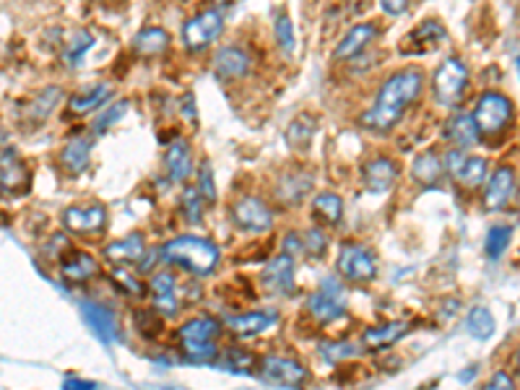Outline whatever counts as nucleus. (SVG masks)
<instances>
[{"label":"nucleus","instance_id":"15","mask_svg":"<svg viewBox=\"0 0 520 390\" xmlns=\"http://www.w3.org/2000/svg\"><path fill=\"white\" fill-rule=\"evenodd\" d=\"M396 180H398V167L385 157L367 162L362 169V185L370 193H388L396 185Z\"/></svg>","mask_w":520,"mask_h":390},{"label":"nucleus","instance_id":"14","mask_svg":"<svg viewBox=\"0 0 520 390\" xmlns=\"http://www.w3.org/2000/svg\"><path fill=\"white\" fill-rule=\"evenodd\" d=\"M81 315L83 320L89 323V328L94 331V335H97L102 343H115V341L120 338L117 318H115L112 309L97 305V302H81Z\"/></svg>","mask_w":520,"mask_h":390},{"label":"nucleus","instance_id":"51","mask_svg":"<svg viewBox=\"0 0 520 390\" xmlns=\"http://www.w3.org/2000/svg\"><path fill=\"white\" fill-rule=\"evenodd\" d=\"M518 71H520V57H518Z\"/></svg>","mask_w":520,"mask_h":390},{"label":"nucleus","instance_id":"48","mask_svg":"<svg viewBox=\"0 0 520 390\" xmlns=\"http://www.w3.org/2000/svg\"><path fill=\"white\" fill-rule=\"evenodd\" d=\"M63 388L89 390V388H97V383H89V380H79V377H65V380H63Z\"/></svg>","mask_w":520,"mask_h":390},{"label":"nucleus","instance_id":"50","mask_svg":"<svg viewBox=\"0 0 520 390\" xmlns=\"http://www.w3.org/2000/svg\"><path fill=\"white\" fill-rule=\"evenodd\" d=\"M516 367H518V372H520V352H518V357H516Z\"/></svg>","mask_w":520,"mask_h":390},{"label":"nucleus","instance_id":"8","mask_svg":"<svg viewBox=\"0 0 520 390\" xmlns=\"http://www.w3.org/2000/svg\"><path fill=\"white\" fill-rule=\"evenodd\" d=\"M338 274H341L344 279L356 281V284L372 281L378 276L375 255L367 250L364 245H359V242H346V245H341V252H338Z\"/></svg>","mask_w":520,"mask_h":390},{"label":"nucleus","instance_id":"28","mask_svg":"<svg viewBox=\"0 0 520 390\" xmlns=\"http://www.w3.org/2000/svg\"><path fill=\"white\" fill-rule=\"evenodd\" d=\"M29 185V172L13 151H3V193H19Z\"/></svg>","mask_w":520,"mask_h":390},{"label":"nucleus","instance_id":"29","mask_svg":"<svg viewBox=\"0 0 520 390\" xmlns=\"http://www.w3.org/2000/svg\"><path fill=\"white\" fill-rule=\"evenodd\" d=\"M166 47H169V34L159 27L141 29L133 39V50L143 57L162 55V53H166Z\"/></svg>","mask_w":520,"mask_h":390},{"label":"nucleus","instance_id":"6","mask_svg":"<svg viewBox=\"0 0 520 390\" xmlns=\"http://www.w3.org/2000/svg\"><path fill=\"white\" fill-rule=\"evenodd\" d=\"M307 312L318 323H333L346 312V292L336 279L320 281L318 292L307 297Z\"/></svg>","mask_w":520,"mask_h":390},{"label":"nucleus","instance_id":"43","mask_svg":"<svg viewBox=\"0 0 520 390\" xmlns=\"http://www.w3.org/2000/svg\"><path fill=\"white\" fill-rule=\"evenodd\" d=\"M356 354V346L354 343H323L320 346V357H326L330 364L336 362H344V360H349V357H354Z\"/></svg>","mask_w":520,"mask_h":390},{"label":"nucleus","instance_id":"34","mask_svg":"<svg viewBox=\"0 0 520 390\" xmlns=\"http://www.w3.org/2000/svg\"><path fill=\"white\" fill-rule=\"evenodd\" d=\"M310 185H312V180H310V174H284L281 180H278V185H276V195L284 200V203H300L302 195L310 191Z\"/></svg>","mask_w":520,"mask_h":390},{"label":"nucleus","instance_id":"9","mask_svg":"<svg viewBox=\"0 0 520 390\" xmlns=\"http://www.w3.org/2000/svg\"><path fill=\"white\" fill-rule=\"evenodd\" d=\"M260 380L274 388H300L310 380V372L294 360L286 357H266L260 364Z\"/></svg>","mask_w":520,"mask_h":390},{"label":"nucleus","instance_id":"37","mask_svg":"<svg viewBox=\"0 0 520 390\" xmlns=\"http://www.w3.org/2000/svg\"><path fill=\"white\" fill-rule=\"evenodd\" d=\"M180 208H183V216L188 219V224H198L203 216V193L198 185H191L183 191L180 198Z\"/></svg>","mask_w":520,"mask_h":390},{"label":"nucleus","instance_id":"19","mask_svg":"<svg viewBox=\"0 0 520 390\" xmlns=\"http://www.w3.org/2000/svg\"><path fill=\"white\" fill-rule=\"evenodd\" d=\"M479 125H476V120H473V114H453L450 120H448V125H445V140H450L456 148H471V146H476L479 143Z\"/></svg>","mask_w":520,"mask_h":390},{"label":"nucleus","instance_id":"17","mask_svg":"<svg viewBox=\"0 0 520 390\" xmlns=\"http://www.w3.org/2000/svg\"><path fill=\"white\" fill-rule=\"evenodd\" d=\"M375 37H378V27L375 24H356V27H352L344 34V39L333 50V57L336 60H352L359 53H364L375 42Z\"/></svg>","mask_w":520,"mask_h":390},{"label":"nucleus","instance_id":"31","mask_svg":"<svg viewBox=\"0 0 520 390\" xmlns=\"http://www.w3.org/2000/svg\"><path fill=\"white\" fill-rule=\"evenodd\" d=\"M409 331V323H385V326H375L370 331L362 334V343L367 349H385L390 343H396L401 335Z\"/></svg>","mask_w":520,"mask_h":390},{"label":"nucleus","instance_id":"16","mask_svg":"<svg viewBox=\"0 0 520 390\" xmlns=\"http://www.w3.org/2000/svg\"><path fill=\"white\" fill-rule=\"evenodd\" d=\"M513 195H516V172L510 167L494 169L490 185H487V193H484V208L499 211L510 203Z\"/></svg>","mask_w":520,"mask_h":390},{"label":"nucleus","instance_id":"39","mask_svg":"<svg viewBox=\"0 0 520 390\" xmlns=\"http://www.w3.org/2000/svg\"><path fill=\"white\" fill-rule=\"evenodd\" d=\"M510 240H513V229L510 226H492L490 234H487V255L497 260L502 252L507 250Z\"/></svg>","mask_w":520,"mask_h":390},{"label":"nucleus","instance_id":"18","mask_svg":"<svg viewBox=\"0 0 520 390\" xmlns=\"http://www.w3.org/2000/svg\"><path fill=\"white\" fill-rule=\"evenodd\" d=\"M165 169H166V180H169V182H183V180L191 174L192 157H191V146H188V140L175 139L169 146H166Z\"/></svg>","mask_w":520,"mask_h":390},{"label":"nucleus","instance_id":"10","mask_svg":"<svg viewBox=\"0 0 520 390\" xmlns=\"http://www.w3.org/2000/svg\"><path fill=\"white\" fill-rule=\"evenodd\" d=\"M442 165H445V172L464 188H479L487 177V162L482 157H468L464 154V148L448 151Z\"/></svg>","mask_w":520,"mask_h":390},{"label":"nucleus","instance_id":"41","mask_svg":"<svg viewBox=\"0 0 520 390\" xmlns=\"http://www.w3.org/2000/svg\"><path fill=\"white\" fill-rule=\"evenodd\" d=\"M94 47V37L91 34H86V31H76L73 37H71V42H68V50H65V60L68 63H79L83 57L86 50H91Z\"/></svg>","mask_w":520,"mask_h":390},{"label":"nucleus","instance_id":"24","mask_svg":"<svg viewBox=\"0 0 520 390\" xmlns=\"http://www.w3.org/2000/svg\"><path fill=\"white\" fill-rule=\"evenodd\" d=\"M60 274H63V281H68V284H83V281L94 279L99 274V266L89 252H73L63 263Z\"/></svg>","mask_w":520,"mask_h":390},{"label":"nucleus","instance_id":"44","mask_svg":"<svg viewBox=\"0 0 520 390\" xmlns=\"http://www.w3.org/2000/svg\"><path fill=\"white\" fill-rule=\"evenodd\" d=\"M252 364V357L240 349H229L224 357V367H232V372H247V367Z\"/></svg>","mask_w":520,"mask_h":390},{"label":"nucleus","instance_id":"36","mask_svg":"<svg viewBox=\"0 0 520 390\" xmlns=\"http://www.w3.org/2000/svg\"><path fill=\"white\" fill-rule=\"evenodd\" d=\"M465 328H468V334L473 335V338H479V341H484V338H490L494 334V318L492 312L487 309V307H473L471 312H468V320H465Z\"/></svg>","mask_w":520,"mask_h":390},{"label":"nucleus","instance_id":"13","mask_svg":"<svg viewBox=\"0 0 520 390\" xmlns=\"http://www.w3.org/2000/svg\"><path fill=\"white\" fill-rule=\"evenodd\" d=\"M260 281L269 292L281 294V297H289L294 294V263H292V255L284 252V255H276L266 263Z\"/></svg>","mask_w":520,"mask_h":390},{"label":"nucleus","instance_id":"27","mask_svg":"<svg viewBox=\"0 0 520 390\" xmlns=\"http://www.w3.org/2000/svg\"><path fill=\"white\" fill-rule=\"evenodd\" d=\"M442 174H445V165H442V159H438V154H435V151H424V154H419V157L413 159L411 177H413L419 185L435 188Z\"/></svg>","mask_w":520,"mask_h":390},{"label":"nucleus","instance_id":"25","mask_svg":"<svg viewBox=\"0 0 520 390\" xmlns=\"http://www.w3.org/2000/svg\"><path fill=\"white\" fill-rule=\"evenodd\" d=\"M276 323V312H250V315H234L226 318V326L234 335H255L269 331Z\"/></svg>","mask_w":520,"mask_h":390},{"label":"nucleus","instance_id":"3","mask_svg":"<svg viewBox=\"0 0 520 390\" xmlns=\"http://www.w3.org/2000/svg\"><path fill=\"white\" fill-rule=\"evenodd\" d=\"M221 326L217 318L211 315H198L188 320L185 326H180L177 338H180V349L185 354L188 362H211L217 360L219 349H217V335H219Z\"/></svg>","mask_w":520,"mask_h":390},{"label":"nucleus","instance_id":"30","mask_svg":"<svg viewBox=\"0 0 520 390\" xmlns=\"http://www.w3.org/2000/svg\"><path fill=\"white\" fill-rule=\"evenodd\" d=\"M445 29L438 21H427L419 29H413L409 37V42H404V50H411V53H424V50H432L435 45L445 42Z\"/></svg>","mask_w":520,"mask_h":390},{"label":"nucleus","instance_id":"42","mask_svg":"<svg viewBox=\"0 0 520 390\" xmlns=\"http://www.w3.org/2000/svg\"><path fill=\"white\" fill-rule=\"evenodd\" d=\"M128 110H131V105H128L125 99H123V102H117V105H112L110 110H105L99 117H94V131H97V133L107 131L110 125L120 123V117H123Z\"/></svg>","mask_w":520,"mask_h":390},{"label":"nucleus","instance_id":"47","mask_svg":"<svg viewBox=\"0 0 520 390\" xmlns=\"http://www.w3.org/2000/svg\"><path fill=\"white\" fill-rule=\"evenodd\" d=\"M487 388H494V390L513 388V377H510V375H505V372H497L492 380L487 383Z\"/></svg>","mask_w":520,"mask_h":390},{"label":"nucleus","instance_id":"38","mask_svg":"<svg viewBox=\"0 0 520 390\" xmlns=\"http://www.w3.org/2000/svg\"><path fill=\"white\" fill-rule=\"evenodd\" d=\"M274 31H276V42H278L281 53H284V55H292V53H294V47H297V37H294L292 19H289L286 13H278V16H276Z\"/></svg>","mask_w":520,"mask_h":390},{"label":"nucleus","instance_id":"21","mask_svg":"<svg viewBox=\"0 0 520 390\" xmlns=\"http://www.w3.org/2000/svg\"><path fill=\"white\" fill-rule=\"evenodd\" d=\"M151 294H154V305L157 309L166 315V318H172V315H177V309H180V300H177V281L175 276L169 274V271H162V274H157L154 279H151Z\"/></svg>","mask_w":520,"mask_h":390},{"label":"nucleus","instance_id":"12","mask_svg":"<svg viewBox=\"0 0 520 390\" xmlns=\"http://www.w3.org/2000/svg\"><path fill=\"white\" fill-rule=\"evenodd\" d=\"M63 226L73 234H99L107 226V208L102 203L71 206L63 211Z\"/></svg>","mask_w":520,"mask_h":390},{"label":"nucleus","instance_id":"23","mask_svg":"<svg viewBox=\"0 0 520 390\" xmlns=\"http://www.w3.org/2000/svg\"><path fill=\"white\" fill-rule=\"evenodd\" d=\"M89 159H91V140L83 136L71 139L60 151V165L68 174H81L89 167Z\"/></svg>","mask_w":520,"mask_h":390},{"label":"nucleus","instance_id":"1","mask_svg":"<svg viewBox=\"0 0 520 390\" xmlns=\"http://www.w3.org/2000/svg\"><path fill=\"white\" fill-rule=\"evenodd\" d=\"M419 91H422V73L419 71L409 68V71L393 73L380 86L372 110L362 114V125L370 128V131H378V133L396 128L401 123V114L416 102Z\"/></svg>","mask_w":520,"mask_h":390},{"label":"nucleus","instance_id":"46","mask_svg":"<svg viewBox=\"0 0 520 390\" xmlns=\"http://www.w3.org/2000/svg\"><path fill=\"white\" fill-rule=\"evenodd\" d=\"M380 5H383L385 13H390V16H401V13H406L409 0H380Z\"/></svg>","mask_w":520,"mask_h":390},{"label":"nucleus","instance_id":"4","mask_svg":"<svg viewBox=\"0 0 520 390\" xmlns=\"http://www.w3.org/2000/svg\"><path fill=\"white\" fill-rule=\"evenodd\" d=\"M465 81H468V71L458 57H448L439 63L432 79V94L442 107H456L464 97Z\"/></svg>","mask_w":520,"mask_h":390},{"label":"nucleus","instance_id":"32","mask_svg":"<svg viewBox=\"0 0 520 390\" xmlns=\"http://www.w3.org/2000/svg\"><path fill=\"white\" fill-rule=\"evenodd\" d=\"M110 94H112V89L107 84L94 86V89L83 91V94H79V97H71L68 110H71V114H91V112L99 110V107L110 99Z\"/></svg>","mask_w":520,"mask_h":390},{"label":"nucleus","instance_id":"49","mask_svg":"<svg viewBox=\"0 0 520 390\" xmlns=\"http://www.w3.org/2000/svg\"><path fill=\"white\" fill-rule=\"evenodd\" d=\"M217 3V8H226V5H232L234 0H214Z\"/></svg>","mask_w":520,"mask_h":390},{"label":"nucleus","instance_id":"26","mask_svg":"<svg viewBox=\"0 0 520 390\" xmlns=\"http://www.w3.org/2000/svg\"><path fill=\"white\" fill-rule=\"evenodd\" d=\"M60 97H63V89H60V86H47V89H42L37 97H31V102L27 105V114H24V117H27L31 125L45 123V120L50 117V112L57 107Z\"/></svg>","mask_w":520,"mask_h":390},{"label":"nucleus","instance_id":"11","mask_svg":"<svg viewBox=\"0 0 520 390\" xmlns=\"http://www.w3.org/2000/svg\"><path fill=\"white\" fill-rule=\"evenodd\" d=\"M232 219H234V224L240 229H245L250 234H263V232H269L274 226L271 208L260 198H255V195H245V198H240L232 206Z\"/></svg>","mask_w":520,"mask_h":390},{"label":"nucleus","instance_id":"35","mask_svg":"<svg viewBox=\"0 0 520 390\" xmlns=\"http://www.w3.org/2000/svg\"><path fill=\"white\" fill-rule=\"evenodd\" d=\"M312 136H315V120L310 114H300L289 131H286V143L294 148V151H307L310 143H312Z\"/></svg>","mask_w":520,"mask_h":390},{"label":"nucleus","instance_id":"20","mask_svg":"<svg viewBox=\"0 0 520 390\" xmlns=\"http://www.w3.org/2000/svg\"><path fill=\"white\" fill-rule=\"evenodd\" d=\"M214 71L221 79H243L250 71V57L243 47L226 45L214 55Z\"/></svg>","mask_w":520,"mask_h":390},{"label":"nucleus","instance_id":"40","mask_svg":"<svg viewBox=\"0 0 520 390\" xmlns=\"http://www.w3.org/2000/svg\"><path fill=\"white\" fill-rule=\"evenodd\" d=\"M302 250H304V255H310V258H323L326 250H328V240H326V234H323L320 229H310V232H304V234H302Z\"/></svg>","mask_w":520,"mask_h":390},{"label":"nucleus","instance_id":"45","mask_svg":"<svg viewBox=\"0 0 520 390\" xmlns=\"http://www.w3.org/2000/svg\"><path fill=\"white\" fill-rule=\"evenodd\" d=\"M198 188H200V193H203V198H206V203H214V200H217V191H214V177H211V165H209V162L200 167V180H198Z\"/></svg>","mask_w":520,"mask_h":390},{"label":"nucleus","instance_id":"5","mask_svg":"<svg viewBox=\"0 0 520 390\" xmlns=\"http://www.w3.org/2000/svg\"><path fill=\"white\" fill-rule=\"evenodd\" d=\"M473 120L484 136H499L513 123V102L497 91H487L473 110Z\"/></svg>","mask_w":520,"mask_h":390},{"label":"nucleus","instance_id":"7","mask_svg":"<svg viewBox=\"0 0 520 390\" xmlns=\"http://www.w3.org/2000/svg\"><path fill=\"white\" fill-rule=\"evenodd\" d=\"M224 29V16H221V8H209L198 16H192L185 21L183 27V42L191 53L198 50H206Z\"/></svg>","mask_w":520,"mask_h":390},{"label":"nucleus","instance_id":"22","mask_svg":"<svg viewBox=\"0 0 520 390\" xmlns=\"http://www.w3.org/2000/svg\"><path fill=\"white\" fill-rule=\"evenodd\" d=\"M146 252V242L141 234H128L117 242H112L105 248V258L112 266H131V263H141Z\"/></svg>","mask_w":520,"mask_h":390},{"label":"nucleus","instance_id":"2","mask_svg":"<svg viewBox=\"0 0 520 390\" xmlns=\"http://www.w3.org/2000/svg\"><path fill=\"white\" fill-rule=\"evenodd\" d=\"M166 263H175L195 276H209L219 263V248L200 237H175L162 248Z\"/></svg>","mask_w":520,"mask_h":390},{"label":"nucleus","instance_id":"33","mask_svg":"<svg viewBox=\"0 0 520 390\" xmlns=\"http://www.w3.org/2000/svg\"><path fill=\"white\" fill-rule=\"evenodd\" d=\"M312 214H315L318 222L336 226L344 216V200L336 193H320L312 200Z\"/></svg>","mask_w":520,"mask_h":390}]
</instances>
